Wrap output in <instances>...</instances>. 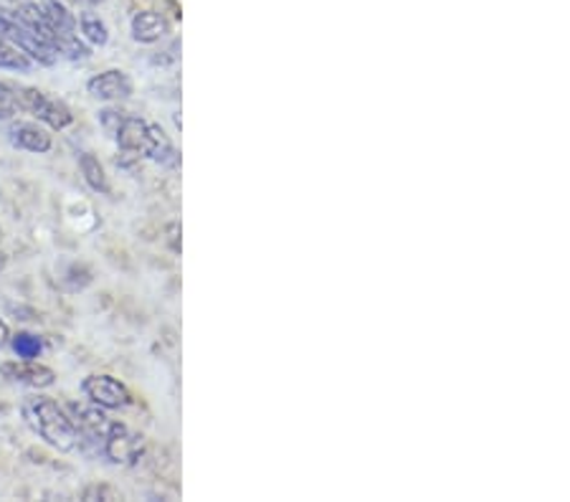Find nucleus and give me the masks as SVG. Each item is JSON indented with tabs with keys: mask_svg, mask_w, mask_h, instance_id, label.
<instances>
[{
	"mask_svg": "<svg viewBox=\"0 0 570 502\" xmlns=\"http://www.w3.org/2000/svg\"><path fill=\"white\" fill-rule=\"evenodd\" d=\"M33 61L26 57L21 49H16L13 43H8L6 39H0V69H8V71H31Z\"/></svg>",
	"mask_w": 570,
	"mask_h": 502,
	"instance_id": "ddd939ff",
	"label": "nucleus"
},
{
	"mask_svg": "<svg viewBox=\"0 0 570 502\" xmlns=\"http://www.w3.org/2000/svg\"><path fill=\"white\" fill-rule=\"evenodd\" d=\"M142 454H145L142 434L132 432L130 426L115 419L102 446H99V456H105V460L112 464H119V467H135Z\"/></svg>",
	"mask_w": 570,
	"mask_h": 502,
	"instance_id": "20e7f679",
	"label": "nucleus"
},
{
	"mask_svg": "<svg viewBox=\"0 0 570 502\" xmlns=\"http://www.w3.org/2000/svg\"><path fill=\"white\" fill-rule=\"evenodd\" d=\"M87 91L91 99H97V102H122V99L132 97L135 85L127 71L107 69L102 75L91 77L87 81Z\"/></svg>",
	"mask_w": 570,
	"mask_h": 502,
	"instance_id": "6e6552de",
	"label": "nucleus"
},
{
	"mask_svg": "<svg viewBox=\"0 0 570 502\" xmlns=\"http://www.w3.org/2000/svg\"><path fill=\"white\" fill-rule=\"evenodd\" d=\"M0 376H3L8 383H16V386H26L33 391H43L51 388L57 383V371L49 368L39 361H26V358H16V361H3L0 363Z\"/></svg>",
	"mask_w": 570,
	"mask_h": 502,
	"instance_id": "423d86ee",
	"label": "nucleus"
},
{
	"mask_svg": "<svg viewBox=\"0 0 570 502\" xmlns=\"http://www.w3.org/2000/svg\"><path fill=\"white\" fill-rule=\"evenodd\" d=\"M8 142L18 150L33 152V155H46L53 148V137L49 132V127L41 122H29V120H13L8 122Z\"/></svg>",
	"mask_w": 570,
	"mask_h": 502,
	"instance_id": "0eeeda50",
	"label": "nucleus"
},
{
	"mask_svg": "<svg viewBox=\"0 0 570 502\" xmlns=\"http://www.w3.org/2000/svg\"><path fill=\"white\" fill-rule=\"evenodd\" d=\"M18 112L31 115L36 122L49 127V130H67L73 125V112L63 99H53L41 91L39 87H26L11 81Z\"/></svg>",
	"mask_w": 570,
	"mask_h": 502,
	"instance_id": "f03ea898",
	"label": "nucleus"
},
{
	"mask_svg": "<svg viewBox=\"0 0 570 502\" xmlns=\"http://www.w3.org/2000/svg\"><path fill=\"white\" fill-rule=\"evenodd\" d=\"M8 343H11V327H8L6 319L0 317V351H3Z\"/></svg>",
	"mask_w": 570,
	"mask_h": 502,
	"instance_id": "dca6fc26",
	"label": "nucleus"
},
{
	"mask_svg": "<svg viewBox=\"0 0 570 502\" xmlns=\"http://www.w3.org/2000/svg\"><path fill=\"white\" fill-rule=\"evenodd\" d=\"M8 345H11L18 358H26V361L39 358V355L43 353V337L33 335L29 331H21V333L11 335V343H8Z\"/></svg>",
	"mask_w": 570,
	"mask_h": 502,
	"instance_id": "f8f14e48",
	"label": "nucleus"
},
{
	"mask_svg": "<svg viewBox=\"0 0 570 502\" xmlns=\"http://www.w3.org/2000/svg\"><path fill=\"white\" fill-rule=\"evenodd\" d=\"M81 394L87 396L89 404L105 411H122L135 404L130 388L119 378L107 376V373H91V376L81 381Z\"/></svg>",
	"mask_w": 570,
	"mask_h": 502,
	"instance_id": "39448f33",
	"label": "nucleus"
},
{
	"mask_svg": "<svg viewBox=\"0 0 570 502\" xmlns=\"http://www.w3.org/2000/svg\"><path fill=\"white\" fill-rule=\"evenodd\" d=\"M21 416L26 426H29L39 440L49 444L51 450H57L61 454L79 450L77 426H73L67 406H61L57 398L43 394L26 396L21 404Z\"/></svg>",
	"mask_w": 570,
	"mask_h": 502,
	"instance_id": "f257e3e1",
	"label": "nucleus"
},
{
	"mask_svg": "<svg viewBox=\"0 0 570 502\" xmlns=\"http://www.w3.org/2000/svg\"><path fill=\"white\" fill-rule=\"evenodd\" d=\"M168 246L173 254H180V224L168 226Z\"/></svg>",
	"mask_w": 570,
	"mask_h": 502,
	"instance_id": "2eb2a0df",
	"label": "nucleus"
},
{
	"mask_svg": "<svg viewBox=\"0 0 570 502\" xmlns=\"http://www.w3.org/2000/svg\"><path fill=\"white\" fill-rule=\"evenodd\" d=\"M79 160V170L81 176H85V183L87 186L95 190V194H102V196H109L112 194V186H109V178H107V170L102 163H99V158L95 152H79L77 155Z\"/></svg>",
	"mask_w": 570,
	"mask_h": 502,
	"instance_id": "9d476101",
	"label": "nucleus"
},
{
	"mask_svg": "<svg viewBox=\"0 0 570 502\" xmlns=\"http://www.w3.org/2000/svg\"><path fill=\"white\" fill-rule=\"evenodd\" d=\"M165 33H168V21H165L163 13H155V11L135 13L132 39L137 43H158Z\"/></svg>",
	"mask_w": 570,
	"mask_h": 502,
	"instance_id": "1a4fd4ad",
	"label": "nucleus"
},
{
	"mask_svg": "<svg viewBox=\"0 0 570 502\" xmlns=\"http://www.w3.org/2000/svg\"><path fill=\"white\" fill-rule=\"evenodd\" d=\"M0 39L13 43L16 49H21L26 57L39 67H53L59 61L57 51L46 43L39 33H33L29 26H26L16 11H8V8H0Z\"/></svg>",
	"mask_w": 570,
	"mask_h": 502,
	"instance_id": "7ed1b4c3",
	"label": "nucleus"
},
{
	"mask_svg": "<svg viewBox=\"0 0 570 502\" xmlns=\"http://www.w3.org/2000/svg\"><path fill=\"white\" fill-rule=\"evenodd\" d=\"M21 112H18L11 81H0V122H11Z\"/></svg>",
	"mask_w": 570,
	"mask_h": 502,
	"instance_id": "4468645a",
	"label": "nucleus"
},
{
	"mask_svg": "<svg viewBox=\"0 0 570 502\" xmlns=\"http://www.w3.org/2000/svg\"><path fill=\"white\" fill-rule=\"evenodd\" d=\"M77 26L81 31V39H85L89 46H105L109 41L107 23L95 13H81Z\"/></svg>",
	"mask_w": 570,
	"mask_h": 502,
	"instance_id": "9b49d317",
	"label": "nucleus"
},
{
	"mask_svg": "<svg viewBox=\"0 0 570 502\" xmlns=\"http://www.w3.org/2000/svg\"><path fill=\"white\" fill-rule=\"evenodd\" d=\"M0 234H3V232H0Z\"/></svg>",
	"mask_w": 570,
	"mask_h": 502,
	"instance_id": "f3484780",
	"label": "nucleus"
}]
</instances>
